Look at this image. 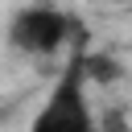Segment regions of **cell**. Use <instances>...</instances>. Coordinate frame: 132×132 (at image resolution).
I'll return each instance as SVG.
<instances>
[{
	"label": "cell",
	"instance_id": "cell-4",
	"mask_svg": "<svg viewBox=\"0 0 132 132\" xmlns=\"http://www.w3.org/2000/svg\"><path fill=\"white\" fill-rule=\"evenodd\" d=\"M95 132H132L128 107H120V103L103 107V111H99V120H95Z\"/></svg>",
	"mask_w": 132,
	"mask_h": 132
},
{
	"label": "cell",
	"instance_id": "cell-1",
	"mask_svg": "<svg viewBox=\"0 0 132 132\" xmlns=\"http://www.w3.org/2000/svg\"><path fill=\"white\" fill-rule=\"evenodd\" d=\"M8 41L29 58H50L66 41H82V21L54 4H25L8 21Z\"/></svg>",
	"mask_w": 132,
	"mask_h": 132
},
{
	"label": "cell",
	"instance_id": "cell-2",
	"mask_svg": "<svg viewBox=\"0 0 132 132\" xmlns=\"http://www.w3.org/2000/svg\"><path fill=\"white\" fill-rule=\"evenodd\" d=\"M29 132H95V111L87 103V78L78 70V54L58 74V82H54L50 99L41 103V111L33 116Z\"/></svg>",
	"mask_w": 132,
	"mask_h": 132
},
{
	"label": "cell",
	"instance_id": "cell-3",
	"mask_svg": "<svg viewBox=\"0 0 132 132\" xmlns=\"http://www.w3.org/2000/svg\"><path fill=\"white\" fill-rule=\"evenodd\" d=\"M78 70H82V78H91L99 87H111L124 78V66L116 54H78Z\"/></svg>",
	"mask_w": 132,
	"mask_h": 132
}]
</instances>
